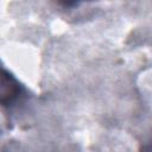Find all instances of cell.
I'll return each mask as SVG.
<instances>
[{"instance_id": "cell-1", "label": "cell", "mask_w": 152, "mask_h": 152, "mask_svg": "<svg viewBox=\"0 0 152 152\" xmlns=\"http://www.w3.org/2000/svg\"><path fill=\"white\" fill-rule=\"evenodd\" d=\"M21 94L19 81L6 69L0 66V104L8 106Z\"/></svg>"}]
</instances>
